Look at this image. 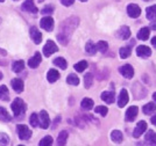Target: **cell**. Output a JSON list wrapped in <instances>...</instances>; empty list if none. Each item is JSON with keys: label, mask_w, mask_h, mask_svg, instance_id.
I'll use <instances>...</instances> for the list:
<instances>
[{"label": "cell", "mask_w": 156, "mask_h": 146, "mask_svg": "<svg viewBox=\"0 0 156 146\" xmlns=\"http://www.w3.org/2000/svg\"><path fill=\"white\" fill-rule=\"evenodd\" d=\"M79 23V19L76 16H71L68 20H65L64 22L59 27V32L57 34V39L62 45H66L69 43V39L71 37L73 30L77 28Z\"/></svg>", "instance_id": "obj_1"}, {"label": "cell", "mask_w": 156, "mask_h": 146, "mask_svg": "<svg viewBox=\"0 0 156 146\" xmlns=\"http://www.w3.org/2000/svg\"><path fill=\"white\" fill-rule=\"evenodd\" d=\"M11 108L13 110V114L15 117H22L25 111H26V103L23 102V100H21L20 97L14 99V101L12 102Z\"/></svg>", "instance_id": "obj_2"}, {"label": "cell", "mask_w": 156, "mask_h": 146, "mask_svg": "<svg viewBox=\"0 0 156 146\" xmlns=\"http://www.w3.org/2000/svg\"><path fill=\"white\" fill-rule=\"evenodd\" d=\"M16 131H18V136L20 139L28 140L32 137V131L29 130V127L25 125V124H19L16 127Z\"/></svg>", "instance_id": "obj_3"}, {"label": "cell", "mask_w": 156, "mask_h": 146, "mask_svg": "<svg viewBox=\"0 0 156 146\" xmlns=\"http://www.w3.org/2000/svg\"><path fill=\"white\" fill-rule=\"evenodd\" d=\"M40 25H41V28H43L47 32H52V29H54V20L50 16H44V18L41 19Z\"/></svg>", "instance_id": "obj_4"}, {"label": "cell", "mask_w": 156, "mask_h": 146, "mask_svg": "<svg viewBox=\"0 0 156 146\" xmlns=\"http://www.w3.org/2000/svg\"><path fill=\"white\" fill-rule=\"evenodd\" d=\"M58 50L57 49V45L55 44L52 41H48L44 45V48H43V55L46 56V57H49V56H51L54 52H56V51Z\"/></svg>", "instance_id": "obj_5"}, {"label": "cell", "mask_w": 156, "mask_h": 146, "mask_svg": "<svg viewBox=\"0 0 156 146\" xmlns=\"http://www.w3.org/2000/svg\"><path fill=\"white\" fill-rule=\"evenodd\" d=\"M127 13H128V15H129L130 18L136 19V18H139L141 15V8L137 5H135V4H130L127 7Z\"/></svg>", "instance_id": "obj_6"}, {"label": "cell", "mask_w": 156, "mask_h": 146, "mask_svg": "<svg viewBox=\"0 0 156 146\" xmlns=\"http://www.w3.org/2000/svg\"><path fill=\"white\" fill-rule=\"evenodd\" d=\"M39 120H40V127L42 129H47V127L50 125V118H49V115L47 114V111L42 110L39 114Z\"/></svg>", "instance_id": "obj_7"}, {"label": "cell", "mask_w": 156, "mask_h": 146, "mask_svg": "<svg viewBox=\"0 0 156 146\" xmlns=\"http://www.w3.org/2000/svg\"><path fill=\"white\" fill-rule=\"evenodd\" d=\"M29 35H30V38L33 39V42L35 44H40L42 42V34L39 32V29L36 27H32L30 30H29Z\"/></svg>", "instance_id": "obj_8"}, {"label": "cell", "mask_w": 156, "mask_h": 146, "mask_svg": "<svg viewBox=\"0 0 156 146\" xmlns=\"http://www.w3.org/2000/svg\"><path fill=\"white\" fill-rule=\"evenodd\" d=\"M119 72H120L126 79H130L132 76H134V69H133L130 65H128V64L121 66V67L119 69Z\"/></svg>", "instance_id": "obj_9"}, {"label": "cell", "mask_w": 156, "mask_h": 146, "mask_svg": "<svg viewBox=\"0 0 156 146\" xmlns=\"http://www.w3.org/2000/svg\"><path fill=\"white\" fill-rule=\"evenodd\" d=\"M137 113H139V108L135 107V106H132L127 109L126 111V121L127 122H133L137 116Z\"/></svg>", "instance_id": "obj_10"}, {"label": "cell", "mask_w": 156, "mask_h": 146, "mask_svg": "<svg viewBox=\"0 0 156 146\" xmlns=\"http://www.w3.org/2000/svg\"><path fill=\"white\" fill-rule=\"evenodd\" d=\"M146 130H147V123H146L144 121H140L136 124V127L134 129L133 136H134L135 138H139V137H140V136H141Z\"/></svg>", "instance_id": "obj_11"}, {"label": "cell", "mask_w": 156, "mask_h": 146, "mask_svg": "<svg viewBox=\"0 0 156 146\" xmlns=\"http://www.w3.org/2000/svg\"><path fill=\"white\" fill-rule=\"evenodd\" d=\"M128 100H129V97H128L127 90H126V89H121L120 95L118 97V106H119L120 108H122V107H125V106L128 103Z\"/></svg>", "instance_id": "obj_12"}, {"label": "cell", "mask_w": 156, "mask_h": 146, "mask_svg": "<svg viewBox=\"0 0 156 146\" xmlns=\"http://www.w3.org/2000/svg\"><path fill=\"white\" fill-rule=\"evenodd\" d=\"M22 9L26 11V12L34 13V14L39 12L37 7L35 6V4H34V0H26V1L23 2V5H22Z\"/></svg>", "instance_id": "obj_13"}, {"label": "cell", "mask_w": 156, "mask_h": 146, "mask_svg": "<svg viewBox=\"0 0 156 146\" xmlns=\"http://www.w3.org/2000/svg\"><path fill=\"white\" fill-rule=\"evenodd\" d=\"M136 55L141 58H148L151 55V50L146 45H140L136 49Z\"/></svg>", "instance_id": "obj_14"}, {"label": "cell", "mask_w": 156, "mask_h": 146, "mask_svg": "<svg viewBox=\"0 0 156 146\" xmlns=\"http://www.w3.org/2000/svg\"><path fill=\"white\" fill-rule=\"evenodd\" d=\"M41 62H42L41 55H40V52H36V53L28 60V65H29V67H32V69H36Z\"/></svg>", "instance_id": "obj_15"}, {"label": "cell", "mask_w": 156, "mask_h": 146, "mask_svg": "<svg viewBox=\"0 0 156 146\" xmlns=\"http://www.w3.org/2000/svg\"><path fill=\"white\" fill-rule=\"evenodd\" d=\"M11 85H12V88L16 92V93H21L23 90V81L19 79V78H15L11 81Z\"/></svg>", "instance_id": "obj_16"}, {"label": "cell", "mask_w": 156, "mask_h": 146, "mask_svg": "<svg viewBox=\"0 0 156 146\" xmlns=\"http://www.w3.org/2000/svg\"><path fill=\"white\" fill-rule=\"evenodd\" d=\"M101 100L104 102H106V103H108V104H111V103H113L114 102V100H115V96H114V92H103L101 93Z\"/></svg>", "instance_id": "obj_17"}, {"label": "cell", "mask_w": 156, "mask_h": 146, "mask_svg": "<svg viewBox=\"0 0 156 146\" xmlns=\"http://www.w3.org/2000/svg\"><path fill=\"white\" fill-rule=\"evenodd\" d=\"M118 36L121 38V39H128L130 37V30L127 25H124L119 29L118 32Z\"/></svg>", "instance_id": "obj_18"}, {"label": "cell", "mask_w": 156, "mask_h": 146, "mask_svg": "<svg viewBox=\"0 0 156 146\" xmlns=\"http://www.w3.org/2000/svg\"><path fill=\"white\" fill-rule=\"evenodd\" d=\"M111 139L113 140L114 143H117V144H120L122 141V139H124V136H122V134L119 130H113L111 132Z\"/></svg>", "instance_id": "obj_19"}, {"label": "cell", "mask_w": 156, "mask_h": 146, "mask_svg": "<svg viewBox=\"0 0 156 146\" xmlns=\"http://www.w3.org/2000/svg\"><path fill=\"white\" fill-rule=\"evenodd\" d=\"M149 35H150V29L147 28V27H144L142 29H140V32H137V38L141 39V41H147L149 38Z\"/></svg>", "instance_id": "obj_20"}, {"label": "cell", "mask_w": 156, "mask_h": 146, "mask_svg": "<svg viewBox=\"0 0 156 146\" xmlns=\"http://www.w3.org/2000/svg\"><path fill=\"white\" fill-rule=\"evenodd\" d=\"M47 79L49 83H55L59 79V73L56 70H49L48 71V74H47Z\"/></svg>", "instance_id": "obj_21"}, {"label": "cell", "mask_w": 156, "mask_h": 146, "mask_svg": "<svg viewBox=\"0 0 156 146\" xmlns=\"http://www.w3.org/2000/svg\"><path fill=\"white\" fill-rule=\"evenodd\" d=\"M68 137H69V134L66 132V131H61L58 134V137H57V145H61L63 146L66 144V140H68Z\"/></svg>", "instance_id": "obj_22"}, {"label": "cell", "mask_w": 156, "mask_h": 146, "mask_svg": "<svg viewBox=\"0 0 156 146\" xmlns=\"http://www.w3.org/2000/svg\"><path fill=\"white\" fill-rule=\"evenodd\" d=\"M97 45H94V43L92 41H89L86 45H85V51L89 53V55H94L97 52Z\"/></svg>", "instance_id": "obj_23"}, {"label": "cell", "mask_w": 156, "mask_h": 146, "mask_svg": "<svg viewBox=\"0 0 156 146\" xmlns=\"http://www.w3.org/2000/svg\"><path fill=\"white\" fill-rule=\"evenodd\" d=\"M0 100H2V101L9 100V92L6 86H0Z\"/></svg>", "instance_id": "obj_24"}, {"label": "cell", "mask_w": 156, "mask_h": 146, "mask_svg": "<svg viewBox=\"0 0 156 146\" xmlns=\"http://www.w3.org/2000/svg\"><path fill=\"white\" fill-rule=\"evenodd\" d=\"M93 101H92L91 99H89V97H85L82 100V108L84 109V110H91L93 108Z\"/></svg>", "instance_id": "obj_25"}, {"label": "cell", "mask_w": 156, "mask_h": 146, "mask_svg": "<svg viewBox=\"0 0 156 146\" xmlns=\"http://www.w3.org/2000/svg\"><path fill=\"white\" fill-rule=\"evenodd\" d=\"M54 64L57 66V67H61L62 70H65L66 66H68V63L63 57H58V58H55L54 59Z\"/></svg>", "instance_id": "obj_26"}, {"label": "cell", "mask_w": 156, "mask_h": 146, "mask_svg": "<svg viewBox=\"0 0 156 146\" xmlns=\"http://www.w3.org/2000/svg\"><path fill=\"white\" fill-rule=\"evenodd\" d=\"M146 141H148L150 145H156V134L154 131H148L146 134Z\"/></svg>", "instance_id": "obj_27"}, {"label": "cell", "mask_w": 156, "mask_h": 146, "mask_svg": "<svg viewBox=\"0 0 156 146\" xmlns=\"http://www.w3.org/2000/svg\"><path fill=\"white\" fill-rule=\"evenodd\" d=\"M147 18L153 21V20H156V5H153L147 8Z\"/></svg>", "instance_id": "obj_28"}, {"label": "cell", "mask_w": 156, "mask_h": 146, "mask_svg": "<svg viewBox=\"0 0 156 146\" xmlns=\"http://www.w3.org/2000/svg\"><path fill=\"white\" fill-rule=\"evenodd\" d=\"M156 110V104L150 102V103H147L144 107H143V113L146 115H150L151 113H154Z\"/></svg>", "instance_id": "obj_29"}, {"label": "cell", "mask_w": 156, "mask_h": 146, "mask_svg": "<svg viewBox=\"0 0 156 146\" xmlns=\"http://www.w3.org/2000/svg\"><path fill=\"white\" fill-rule=\"evenodd\" d=\"M0 120L5 122L11 121V115L8 114V111L4 107H0Z\"/></svg>", "instance_id": "obj_30"}, {"label": "cell", "mask_w": 156, "mask_h": 146, "mask_svg": "<svg viewBox=\"0 0 156 146\" xmlns=\"http://www.w3.org/2000/svg\"><path fill=\"white\" fill-rule=\"evenodd\" d=\"M119 53H120V57L122 58V59L128 58L130 56V53H132V49H130L129 46H124V48L120 49Z\"/></svg>", "instance_id": "obj_31"}, {"label": "cell", "mask_w": 156, "mask_h": 146, "mask_svg": "<svg viewBox=\"0 0 156 146\" xmlns=\"http://www.w3.org/2000/svg\"><path fill=\"white\" fill-rule=\"evenodd\" d=\"M23 67H25L23 60H18V62H15V63L13 64V71L15 73H20L21 71L23 70Z\"/></svg>", "instance_id": "obj_32"}, {"label": "cell", "mask_w": 156, "mask_h": 146, "mask_svg": "<svg viewBox=\"0 0 156 146\" xmlns=\"http://www.w3.org/2000/svg\"><path fill=\"white\" fill-rule=\"evenodd\" d=\"M66 83L69 85H72V86H77L79 83V78L75 74H70V76L66 78Z\"/></svg>", "instance_id": "obj_33"}, {"label": "cell", "mask_w": 156, "mask_h": 146, "mask_svg": "<svg viewBox=\"0 0 156 146\" xmlns=\"http://www.w3.org/2000/svg\"><path fill=\"white\" fill-rule=\"evenodd\" d=\"M85 69H87V62H85V60H82L79 63L75 64V70L77 72H83V71H85Z\"/></svg>", "instance_id": "obj_34"}, {"label": "cell", "mask_w": 156, "mask_h": 146, "mask_svg": "<svg viewBox=\"0 0 156 146\" xmlns=\"http://www.w3.org/2000/svg\"><path fill=\"white\" fill-rule=\"evenodd\" d=\"M92 83H93V76H92L91 73H87V74L84 76L85 88H90V87L92 86Z\"/></svg>", "instance_id": "obj_35"}, {"label": "cell", "mask_w": 156, "mask_h": 146, "mask_svg": "<svg viewBox=\"0 0 156 146\" xmlns=\"http://www.w3.org/2000/svg\"><path fill=\"white\" fill-rule=\"evenodd\" d=\"M97 49L98 51H100V52H106L107 49H108V44H107V42H105V41H100V42H98L97 43Z\"/></svg>", "instance_id": "obj_36"}, {"label": "cell", "mask_w": 156, "mask_h": 146, "mask_svg": "<svg viewBox=\"0 0 156 146\" xmlns=\"http://www.w3.org/2000/svg\"><path fill=\"white\" fill-rule=\"evenodd\" d=\"M29 122L32 124V127H36L37 125H40V120H39V115L37 114H32L30 118H29Z\"/></svg>", "instance_id": "obj_37"}, {"label": "cell", "mask_w": 156, "mask_h": 146, "mask_svg": "<svg viewBox=\"0 0 156 146\" xmlns=\"http://www.w3.org/2000/svg\"><path fill=\"white\" fill-rule=\"evenodd\" d=\"M94 111H96L97 114H100L101 116H106L108 109H107V107H104V106H98V107H96Z\"/></svg>", "instance_id": "obj_38"}, {"label": "cell", "mask_w": 156, "mask_h": 146, "mask_svg": "<svg viewBox=\"0 0 156 146\" xmlns=\"http://www.w3.org/2000/svg\"><path fill=\"white\" fill-rule=\"evenodd\" d=\"M9 144V137L4 132H0V145H8Z\"/></svg>", "instance_id": "obj_39"}, {"label": "cell", "mask_w": 156, "mask_h": 146, "mask_svg": "<svg viewBox=\"0 0 156 146\" xmlns=\"http://www.w3.org/2000/svg\"><path fill=\"white\" fill-rule=\"evenodd\" d=\"M52 144V138L50 136H46L44 138H42V140L40 141V146H47V145H51Z\"/></svg>", "instance_id": "obj_40"}, {"label": "cell", "mask_w": 156, "mask_h": 146, "mask_svg": "<svg viewBox=\"0 0 156 146\" xmlns=\"http://www.w3.org/2000/svg\"><path fill=\"white\" fill-rule=\"evenodd\" d=\"M54 12V7L52 6H47L44 7L42 11H41V13L43 14V15H48V14H51V13Z\"/></svg>", "instance_id": "obj_41"}, {"label": "cell", "mask_w": 156, "mask_h": 146, "mask_svg": "<svg viewBox=\"0 0 156 146\" xmlns=\"http://www.w3.org/2000/svg\"><path fill=\"white\" fill-rule=\"evenodd\" d=\"M73 2H75V0H62L63 6H71Z\"/></svg>", "instance_id": "obj_42"}, {"label": "cell", "mask_w": 156, "mask_h": 146, "mask_svg": "<svg viewBox=\"0 0 156 146\" xmlns=\"http://www.w3.org/2000/svg\"><path fill=\"white\" fill-rule=\"evenodd\" d=\"M59 121H61V117L58 116V117H56V118H55V122H54L55 124H54V127H56V125H58Z\"/></svg>", "instance_id": "obj_43"}, {"label": "cell", "mask_w": 156, "mask_h": 146, "mask_svg": "<svg viewBox=\"0 0 156 146\" xmlns=\"http://www.w3.org/2000/svg\"><path fill=\"white\" fill-rule=\"evenodd\" d=\"M150 27H151V29H153V30H156V21H154V22L150 25Z\"/></svg>", "instance_id": "obj_44"}, {"label": "cell", "mask_w": 156, "mask_h": 146, "mask_svg": "<svg viewBox=\"0 0 156 146\" xmlns=\"http://www.w3.org/2000/svg\"><path fill=\"white\" fill-rule=\"evenodd\" d=\"M0 22H1V20H0ZM0 55H1V56H6V51L0 49Z\"/></svg>", "instance_id": "obj_45"}, {"label": "cell", "mask_w": 156, "mask_h": 146, "mask_svg": "<svg viewBox=\"0 0 156 146\" xmlns=\"http://www.w3.org/2000/svg\"><path fill=\"white\" fill-rule=\"evenodd\" d=\"M151 123H153L154 125H156V115H155V116H153V117H151Z\"/></svg>", "instance_id": "obj_46"}, {"label": "cell", "mask_w": 156, "mask_h": 146, "mask_svg": "<svg viewBox=\"0 0 156 146\" xmlns=\"http://www.w3.org/2000/svg\"><path fill=\"white\" fill-rule=\"evenodd\" d=\"M151 44L156 48V36H155V37H153V39H151Z\"/></svg>", "instance_id": "obj_47"}, {"label": "cell", "mask_w": 156, "mask_h": 146, "mask_svg": "<svg viewBox=\"0 0 156 146\" xmlns=\"http://www.w3.org/2000/svg\"><path fill=\"white\" fill-rule=\"evenodd\" d=\"M6 62H1V60H0V65H6Z\"/></svg>", "instance_id": "obj_48"}, {"label": "cell", "mask_w": 156, "mask_h": 146, "mask_svg": "<svg viewBox=\"0 0 156 146\" xmlns=\"http://www.w3.org/2000/svg\"><path fill=\"white\" fill-rule=\"evenodd\" d=\"M153 97H154V100L156 101V93H154V95H153Z\"/></svg>", "instance_id": "obj_49"}, {"label": "cell", "mask_w": 156, "mask_h": 146, "mask_svg": "<svg viewBox=\"0 0 156 146\" xmlns=\"http://www.w3.org/2000/svg\"><path fill=\"white\" fill-rule=\"evenodd\" d=\"M1 79H2V73L0 72V80H1Z\"/></svg>", "instance_id": "obj_50"}, {"label": "cell", "mask_w": 156, "mask_h": 146, "mask_svg": "<svg viewBox=\"0 0 156 146\" xmlns=\"http://www.w3.org/2000/svg\"><path fill=\"white\" fill-rule=\"evenodd\" d=\"M40 2H43V1H44V0H39Z\"/></svg>", "instance_id": "obj_51"}, {"label": "cell", "mask_w": 156, "mask_h": 146, "mask_svg": "<svg viewBox=\"0 0 156 146\" xmlns=\"http://www.w3.org/2000/svg\"><path fill=\"white\" fill-rule=\"evenodd\" d=\"M4 1H5V0H0V2H4Z\"/></svg>", "instance_id": "obj_52"}, {"label": "cell", "mask_w": 156, "mask_h": 146, "mask_svg": "<svg viewBox=\"0 0 156 146\" xmlns=\"http://www.w3.org/2000/svg\"><path fill=\"white\" fill-rule=\"evenodd\" d=\"M80 1H86V0H80Z\"/></svg>", "instance_id": "obj_53"}, {"label": "cell", "mask_w": 156, "mask_h": 146, "mask_svg": "<svg viewBox=\"0 0 156 146\" xmlns=\"http://www.w3.org/2000/svg\"><path fill=\"white\" fill-rule=\"evenodd\" d=\"M144 1H150V0H144Z\"/></svg>", "instance_id": "obj_54"}]
</instances>
